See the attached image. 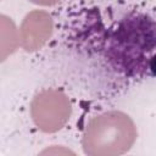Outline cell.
<instances>
[{
    "label": "cell",
    "instance_id": "3957f363",
    "mask_svg": "<svg viewBox=\"0 0 156 156\" xmlns=\"http://www.w3.org/2000/svg\"><path fill=\"white\" fill-rule=\"evenodd\" d=\"M146 76H149V77H156V54H154L152 57L147 62Z\"/></svg>",
    "mask_w": 156,
    "mask_h": 156
},
{
    "label": "cell",
    "instance_id": "277c9868",
    "mask_svg": "<svg viewBox=\"0 0 156 156\" xmlns=\"http://www.w3.org/2000/svg\"><path fill=\"white\" fill-rule=\"evenodd\" d=\"M30 1L34 2V4H38V5H45V6H48V5L56 4L58 0H30Z\"/></svg>",
    "mask_w": 156,
    "mask_h": 156
},
{
    "label": "cell",
    "instance_id": "6da1fadb",
    "mask_svg": "<svg viewBox=\"0 0 156 156\" xmlns=\"http://www.w3.org/2000/svg\"><path fill=\"white\" fill-rule=\"evenodd\" d=\"M107 57L128 77H145L149 60L156 54V13L132 11L110 30Z\"/></svg>",
    "mask_w": 156,
    "mask_h": 156
},
{
    "label": "cell",
    "instance_id": "7a4b0ae2",
    "mask_svg": "<svg viewBox=\"0 0 156 156\" xmlns=\"http://www.w3.org/2000/svg\"><path fill=\"white\" fill-rule=\"evenodd\" d=\"M138 132L132 118L122 111H107L89 121L82 145L87 155H121L134 144Z\"/></svg>",
    "mask_w": 156,
    "mask_h": 156
}]
</instances>
